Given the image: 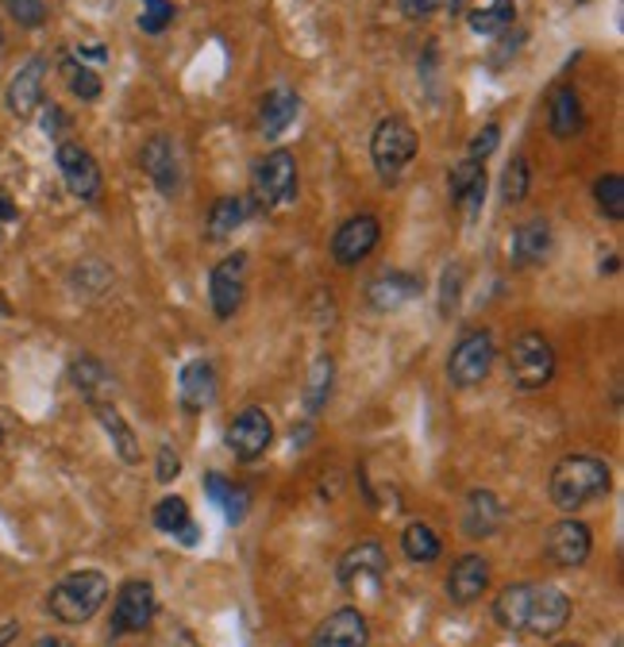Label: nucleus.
I'll return each mask as SVG.
<instances>
[{
  "label": "nucleus",
  "mask_w": 624,
  "mask_h": 647,
  "mask_svg": "<svg viewBox=\"0 0 624 647\" xmlns=\"http://www.w3.org/2000/svg\"><path fill=\"white\" fill-rule=\"evenodd\" d=\"M493 617L505 633H524L551 640L566 628L571 620V597L551 582H516V586L501 589L493 602Z\"/></svg>",
  "instance_id": "1"
},
{
  "label": "nucleus",
  "mask_w": 624,
  "mask_h": 647,
  "mask_svg": "<svg viewBox=\"0 0 624 647\" xmlns=\"http://www.w3.org/2000/svg\"><path fill=\"white\" fill-rule=\"evenodd\" d=\"M613 485V471L605 459L597 455H566L555 463V471H551V501H555V509H563V513H574V509L590 505V501L605 497Z\"/></svg>",
  "instance_id": "2"
},
{
  "label": "nucleus",
  "mask_w": 624,
  "mask_h": 647,
  "mask_svg": "<svg viewBox=\"0 0 624 647\" xmlns=\"http://www.w3.org/2000/svg\"><path fill=\"white\" fill-rule=\"evenodd\" d=\"M109 602V578L101 571H74L47 594V613L59 625H85Z\"/></svg>",
  "instance_id": "3"
},
{
  "label": "nucleus",
  "mask_w": 624,
  "mask_h": 647,
  "mask_svg": "<svg viewBox=\"0 0 624 647\" xmlns=\"http://www.w3.org/2000/svg\"><path fill=\"white\" fill-rule=\"evenodd\" d=\"M250 197L263 213H278L297 201V158L289 151H270L255 162L250 174Z\"/></svg>",
  "instance_id": "4"
},
{
  "label": "nucleus",
  "mask_w": 624,
  "mask_h": 647,
  "mask_svg": "<svg viewBox=\"0 0 624 647\" xmlns=\"http://www.w3.org/2000/svg\"><path fill=\"white\" fill-rule=\"evenodd\" d=\"M417 132H412L409 120L401 116H386L382 124L370 135V158H375V170L382 182H397V177L409 170V162L417 158Z\"/></svg>",
  "instance_id": "5"
},
{
  "label": "nucleus",
  "mask_w": 624,
  "mask_h": 647,
  "mask_svg": "<svg viewBox=\"0 0 624 647\" xmlns=\"http://www.w3.org/2000/svg\"><path fill=\"white\" fill-rule=\"evenodd\" d=\"M509 378L516 390L536 393L555 378V347L548 343L540 331H524L509 347Z\"/></svg>",
  "instance_id": "6"
},
{
  "label": "nucleus",
  "mask_w": 624,
  "mask_h": 647,
  "mask_svg": "<svg viewBox=\"0 0 624 647\" xmlns=\"http://www.w3.org/2000/svg\"><path fill=\"white\" fill-rule=\"evenodd\" d=\"M386 571H390V559H386V547L378 544V540H359L355 547H347L344 559L336 566L339 586L355 597L375 594V589L382 586Z\"/></svg>",
  "instance_id": "7"
},
{
  "label": "nucleus",
  "mask_w": 624,
  "mask_h": 647,
  "mask_svg": "<svg viewBox=\"0 0 624 647\" xmlns=\"http://www.w3.org/2000/svg\"><path fill=\"white\" fill-rule=\"evenodd\" d=\"M493 336L490 331H467L456 347H451V359H448V378L451 386L459 390H474L490 378L493 370Z\"/></svg>",
  "instance_id": "8"
},
{
  "label": "nucleus",
  "mask_w": 624,
  "mask_h": 647,
  "mask_svg": "<svg viewBox=\"0 0 624 647\" xmlns=\"http://www.w3.org/2000/svg\"><path fill=\"white\" fill-rule=\"evenodd\" d=\"M158 613V597L155 586L143 578H132L120 586L116 602H112V636H135L147 633L151 620Z\"/></svg>",
  "instance_id": "9"
},
{
  "label": "nucleus",
  "mask_w": 624,
  "mask_h": 647,
  "mask_svg": "<svg viewBox=\"0 0 624 647\" xmlns=\"http://www.w3.org/2000/svg\"><path fill=\"white\" fill-rule=\"evenodd\" d=\"M224 443H228V451L239 463L263 459L274 443V424H270V417H266V409H258V404L243 409L228 424V432H224Z\"/></svg>",
  "instance_id": "10"
},
{
  "label": "nucleus",
  "mask_w": 624,
  "mask_h": 647,
  "mask_svg": "<svg viewBox=\"0 0 624 647\" xmlns=\"http://www.w3.org/2000/svg\"><path fill=\"white\" fill-rule=\"evenodd\" d=\"M243 294H247V255H228L224 263L213 266L208 274V301H213V312L221 320H232L243 305Z\"/></svg>",
  "instance_id": "11"
},
{
  "label": "nucleus",
  "mask_w": 624,
  "mask_h": 647,
  "mask_svg": "<svg viewBox=\"0 0 624 647\" xmlns=\"http://www.w3.org/2000/svg\"><path fill=\"white\" fill-rule=\"evenodd\" d=\"M590 552H594V532H590L582 521H574V516H566V521H559L548 528L544 555L559 566V571H574V566H582L590 559Z\"/></svg>",
  "instance_id": "12"
},
{
  "label": "nucleus",
  "mask_w": 624,
  "mask_h": 647,
  "mask_svg": "<svg viewBox=\"0 0 624 647\" xmlns=\"http://www.w3.org/2000/svg\"><path fill=\"white\" fill-rule=\"evenodd\" d=\"M59 170H62V182H67V189L74 193L78 201H101V166H96V158L89 155L81 143H70L62 140L59 143Z\"/></svg>",
  "instance_id": "13"
},
{
  "label": "nucleus",
  "mask_w": 624,
  "mask_h": 647,
  "mask_svg": "<svg viewBox=\"0 0 624 647\" xmlns=\"http://www.w3.org/2000/svg\"><path fill=\"white\" fill-rule=\"evenodd\" d=\"M378 239H382L378 216L359 213V216H351V220L339 224V232L331 236V258H336L339 266H355L378 247Z\"/></svg>",
  "instance_id": "14"
},
{
  "label": "nucleus",
  "mask_w": 624,
  "mask_h": 647,
  "mask_svg": "<svg viewBox=\"0 0 624 647\" xmlns=\"http://www.w3.org/2000/svg\"><path fill=\"white\" fill-rule=\"evenodd\" d=\"M143 170H147V177L158 185L162 197H174L177 189H182V151H177V143L170 140V135H155V140L143 143Z\"/></svg>",
  "instance_id": "15"
},
{
  "label": "nucleus",
  "mask_w": 624,
  "mask_h": 647,
  "mask_svg": "<svg viewBox=\"0 0 624 647\" xmlns=\"http://www.w3.org/2000/svg\"><path fill=\"white\" fill-rule=\"evenodd\" d=\"M43 81H47V59H28L16 70V78L8 81V93H4L16 120L35 116V109L43 104Z\"/></svg>",
  "instance_id": "16"
},
{
  "label": "nucleus",
  "mask_w": 624,
  "mask_h": 647,
  "mask_svg": "<svg viewBox=\"0 0 624 647\" xmlns=\"http://www.w3.org/2000/svg\"><path fill=\"white\" fill-rule=\"evenodd\" d=\"M370 625L359 609H336L316 625L309 647H367Z\"/></svg>",
  "instance_id": "17"
},
{
  "label": "nucleus",
  "mask_w": 624,
  "mask_h": 647,
  "mask_svg": "<svg viewBox=\"0 0 624 647\" xmlns=\"http://www.w3.org/2000/svg\"><path fill=\"white\" fill-rule=\"evenodd\" d=\"M505 524V505L498 493L490 490H470L463 501V532L470 540H485Z\"/></svg>",
  "instance_id": "18"
},
{
  "label": "nucleus",
  "mask_w": 624,
  "mask_h": 647,
  "mask_svg": "<svg viewBox=\"0 0 624 647\" xmlns=\"http://www.w3.org/2000/svg\"><path fill=\"white\" fill-rule=\"evenodd\" d=\"M417 294H420V278L417 274H405V270H390L367 286V301L375 305L378 312L405 309L409 301H417Z\"/></svg>",
  "instance_id": "19"
},
{
  "label": "nucleus",
  "mask_w": 624,
  "mask_h": 647,
  "mask_svg": "<svg viewBox=\"0 0 624 647\" xmlns=\"http://www.w3.org/2000/svg\"><path fill=\"white\" fill-rule=\"evenodd\" d=\"M485 586H490V563H485L482 555H463V559L451 566V574H448V597L456 605L478 602V597L485 594Z\"/></svg>",
  "instance_id": "20"
},
{
  "label": "nucleus",
  "mask_w": 624,
  "mask_h": 647,
  "mask_svg": "<svg viewBox=\"0 0 624 647\" xmlns=\"http://www.w3.org/2000/svg\"><path fill=\"white\" fill-rule=\"evenodd\" d=\"M70 382H74V390L89 404H109L112 393H116V378H112L109 370H104V362L93 359V355H78L74 367H70Z\"/></svg>",
  "instance_id": "21"
},
{
  "label": "nucleus",
  "mask_w": 624,
  "mask_h": 647,
  "mask_svg": "<svg viewBox=\"0 0 624 647\" xmlns=\"http://www.w3.org/2000/svg\"><path fill=\"white\" fill-rule=\"evenodd\" d=\"M185 412H205L216 401V367L208 359H193L182 370V386H177Z\"/></svg>",
  "instance_id": "22"
},
{
  "label": "nucleus",
  "mask_w": 624,
  "mask_h": 647,
  "mask_svg": "<svg viewBox=\"0 0 624 647\" xmlns=\"http://www.w3.org/2000/svg\"><path fill=\"white\" fill-rule=\"evenodd\" d=\"M548 255H551V224L544 216L521 224V228L513 232V239H509V258H513L516 266H536V263H544Z\"/></svg>",
  "instance_id": "23"
},
{
  "label": "nucleus",
  "mask_w": 624,
  "mask_h": 647,
  "mask_svg": "<svg viewBox=\"0 0 624 647\" xmlns=\"http://www.w3.org/2000/svg\"><path fill=\"white\" fill-rule=\"evenodd\" d=\"M448 189H451V201H456L459 208H467V213H478L485 201V166L474 158L459 162L456 170H451L448 177Z\"/></svg>",
  "instance_id": "24"
},
{
  "label": "nucleus",
  "mask_w": 624,
  "mask_h": 647,
  "mask_svg": "<svg viewBox=\"0 0 624 647\" xmlns=\"http://www.w3.org/2000/svg\"><path fill=\"white\" fill-rule=\"evenodd\" d=\"M548 124L555 140H571L582 132V101L571 85H555L548 101Z\"/></svg>",
  "instance_id": "25"
},
{
  "label": "nucleus",
  "mask_w": 624,
  "mask_h": 647,
  "mask_svg": "<svg viewBox=\"0 0 624 647\" xmlns=\"http://www.w3.org/2000/svg\"><path fill=\"white\" fill-rule=\"evenodd\" d=\"M155 528L166 532V536H174L177 544L193 547L201 536V528L193 524V513L190 505H185V497H162L155 505Z\"/></svg>",
  "instance_id": "26"
},
{
  "label": "nucleus",
  "mask_w": 624,
  "mask_h": 647,
  "mask_svg": "<svg viewBox=\"0 0 624 647\" xmlns=\"http://www.w3.org/2000/svg\"><path fill=\"white\" fill-rule=\"evenodd\" d=\"M297 112H301V96L289 93V89H270V93L263 96V132H266V140H278V135L297 120Z\"/></svg>",
  "instance_id": "27"
},
{
  "label": "nucleus",
  "mask_w": 624,
  "mask_h": 647,
  "mask_svg": "<svg viewBox=\"0 0 624 647\" xmlns=\"http://www.w3.org/2000/svg\"><path fill=\"white\" fill-rule=\"evenodd\" d=\"M93 412H96V420H101V428L109 432V440H112V448H116V455L124 459L127 466H135L143 459V451H140V440H135V432L124 424V417H120L112 404H93Z\"/></svg>",
  "instance_id": "28"
},
{
  "label": "nucleus",
  "mask_w": 624,
  "mask_h": 647,
  "mask_svg": "<svg viewBox=\"0 0 624 647\" xmlns=\"http://www.w3.org/2000/svg\"><path fill=\"white\" fill-rule=\"evenodd\" d=\"M401 552H405V559L409 563H436L440 559V552H443V540H440V532H436L432 524L412 521L409 528L401 532Z\"/></svg>",
  "instance_id": "29"
},
{
  "label": "nucleus",
  "mask_w": 624,
  "mask_h": 647,
  "mask_svg": "<svg viewBox=\"0 0 624 647\" xmlns=\"http://www.w3.org/2000/svg\"><path fill=\"white\" fill-rule=\"evenodd\" d=\"M205 493L224 509L228 524H243V516H247V509H250V493L243 490V485H232L228 479H224V474H208Z\"/></svg>",
  "instance_id": "30"
},
{
  "label": "nucleus",
  "mask_w": 624,
  "mask_h": 647,
  "mask_svg": "<svg viewBox=\"0 0 624 647\" xmlns=\"http://www.w3.org/2000/svg\"><path fill=\"white\" fill-rule=\"evenodd\" d=\"M243 220H247V201L243 197H221L213 208H208V239L213 243L228 239Z\"/></svg>",
  "instance_id": "31"
},
{
  "label": "nucleus",
  "mask_w": 624,
  "mask_h": 647,
  "mask_svg": "<svg viewBox=\"0 0 624 647\" xmlns=\"http://www.w3.org/2000/svg\"><path fill=\"white\" fill-rule=\"evenodd\" d=\"M331 378H336V362H331V355H316V362L309 370V386H305V409H309L313 417L331 398Z\"/></svg>",
  "instance_id": "32"
},
{
  "label": "nucleus",
  "mask_w": 624,
  "mask_h": 647,
  "mask_svg": "<svg viewBox=\"0 0 624 647\" xmlns=\"http://www.w3.org/2000/svg\"><path fill=\"white\" fill-rule=\"evenodd\" d=\"M513 20H516V0H493L490 8H474V12L467 16L470 31H478V35H498V31H505Z\"/></svg>",
  "instance_id": "33"
},
{
  "label": "nucleus",
  "mask_w": 624,
  "mask_h": 647,
  "mask_svg": "<svg viewBox=\"0 0 624 647\" xmlns=\"http://www.w3.org/2000/svg\"><path fill=\"white\" fill-rule=\"evenodd\" d=\"M594 197H597V208H602V216H610V220H624V177L621 174L597 177Z\"/></svg>",
  "instance_id": "34"
},
{
  "label": "nucleus",
  "mask_w": 624,
  "mask_h": 647,
  "mask_svg": "<svg viewBox=\"0 0 624 647\" xmlns=\"http://www.w3.org/2000/svg\"><path fill=\"white\" fill-rule=\"evenodd\" d=\"M62 74H67L70 93L81 96V101H96V96H101V78H96L89 66H81V62L67 59V62H62Z\"/></svg>",
  "instance_id": "35"
},
{
  "label": "nucleus",
  "mask_w": 624,
  "mask_h": 647,
  "mask_svg": "<svg viewBox=\"0 0 624 647\" xmlns=\"http://www.w3.org/2000/svg\"><path fill=\"white\" fill-rule=\"evenodd\" d=\"M529 182H532L529 158H513L505 170V177H501V197H505L509 205H521V201L529 197Z\"/></svg>",
  "instance_id": "36"
},
{
  "label": "nucleus",
  "mask_w": 624,
  "mask_h": 647,
  "mask_svg": "<svg viewBox=\"0 0 624 647\" xmlns=\"http://www.w3.org/2000/svg\"><path fill=\"white\" fill-rule=\"evenodd\" d=\"M140 4H143L140 28L147 31V35H158V31H166L170 23H174V4H170V0H140Z\"/></svg>",
  "instance_id": "37"
},
{
  "label": "nucleus",
  "mask_w": 624,
  "mask_h": 647,
  "mask_svg": "<svg viewBox=\"0 0 624 647\" xmlns=\"http://www.w3.org/2000/svg\"><path fill=\"white\" fill-rule=\"evenodd\" d=\"M8 16H12L20 28H43L47 23V4L43 0H4Z\"/></svg>",
  "instance_id": "38"
},
{
  "label": "nucleus",
  "mask_w": 624,
  "mask_h": 647,
  "mask_svg": "<svg viewBox=\"0 0 624 647\" xmlns=\"http://www.w3.org/2000/svg\"><path fill=\"white\" fill-rule=\"evenodd\" d=\"M498 143H501V127L498 124H485L482 132L474 135V143H470V158L474 162H485L498 151Z\"/></svg>",
  "instance_id": "39"
},
{
  "label": "nucleus",
  "mask_w": 624,
  "mask_h": 647,
  "mask_svg": "<svg viewBox=\"0 0 624 647\" xmlns=\"http://www.w3.org/2000/svg\"><path fill=\"white\" fill-rule=\"evenodd\" d=\"M177 474H182V455H177L170 443H162V448H158V463H155V479L162 485H170L177 479Z\"/></svg>",
  "instance_id": "40"
},
{
  "label": "nucleus",
  "mask_w": 624,
  "mask_h": 647,
  "mask_svg": "<svg viewBox=\"0 0 624 647\" xmlns=\"http://www.w3.org/2000/svg\"><path fill=\"white\" fill-rule=\"evenodd\" d=\"M70 127V120L62 116L59 104H43V132L51 135V140H62V132Z\"/></svg>",
  "instance_id": "41"
},
{
  "label": "nucleus",
  "mask_w": 624,
  "mask_h": 647,
  "mask_svg": "<svg viewBox=\"0 0 624 647\" xmlns=\"http://www.w3.org/2000/svg\"><path fill=\"white\" fill-rule=\"evenodd\" d=\"M401 8L412 20H424V16H432L436 8H440V0H401Z\"/></svg>",
  "instance_id": "42"
},
{
  "label": "nucleus",
  "mask_w": 624,
  "mask_h": 647,
  "mask_svg": "<svg viewBox=\"0 0 624 647\" xmlns=\"http://www.w3.org/2000/svg\"><path fill=\"white\" fill-rule=\"evenodd\" d=\"M16 220V205H12V197H8V193H0V228H4V224H12Z\"/></svg>",
  "instance_id": "43"
},
{
  "label": "nucleus",
  "mask_w": 624,
  "mask_h": 647,
  "mask_svg": "<svg viewBox=\"0 0 624 647\" xmlns=\"http://www.w3.org/2000/svg\"><path fill=\"white\" fill-rule=\"evenodd\" d=\"M31 647H74L70 640H62V636H43V640H35Z\"/></svg>",
  "instance_id": "44"
},
{
  "label": "nucleus",
  "mask_w": 624,
  "mask_h": 647,
  "mask_svg": "<svg viewBox=\"0 0 624 647\" xmlns=\"http://www.w3.org/2000/svg\"><path fill=\"white\" fill-rule=\"evenodd\" d=\"M597 270H602V274H613V270H617V255H610V258L602 255V266H597Z\"/></svg>",
  "instance_id": "45"
},
{
  "label": "nucleus",
  "mask_w": 624,
  "mask_h": 647,
  "mask_svg": "<svg viewBox=\"0 0 624 647\" xmlns=\"http://www.w3.org/2000/svg\"><path fill=\"white\" fill-rule=\"evenodd\" d=\"M12 636H16V625H4V628H0V647L12 640Z\"/></svg>",
  "instance_id": "46"
},
{
  "label": "nucleus",
  "mask_w": 624,
  "mask_h": 647,
  "mask_svg": "<svg viewBox=\"0 0 624 647\" xmlns=\"http://www.w3.org/2000/svg\"><path fill=\"white\" fill-rule=\"evenodd\" d=\"M440 4H448L451 12H463V8H467V0H440Z\"/></svg>",
  "instance_id": "47"
},
{
  "label": "nucleus",
  "mask_w": 624,
  "mask_h": 647,
  "mask_svg": "<svg viewBox=\"0 0 624 647\" xmlns=\"http://www.w3.org/2000/svg\"><path fill=\"white\" fill-rule=\"evenodd\" d=\"M4 432H8V417L0 412V443H4Z\"/></svg>",
  "instance_id": "48"
},
{
  "label": "nucleus",
  "mask_w": 624,
  "mask_h": 647,
  "mask_svg": "<svg viewBox=\"0 0 624 647\" xmlns=\"http://www.w3.org/2000/svg\"><path fill=\"white\" fill-rule=\"evenodd\" d=\"M613 647H624V640H621V636H617V640H613Z\"/></svg>",
  "instance_id": "49"
},
{
  "label": "nucleus",
  "mask_w": 624,
  "mask_h": 647,
  "mask_svg": "<svg viewBox=\"0 0 624 647\" xmlns=\"http://www.w3.org/2000/svg\"><path fill=\"white\" fill-rule=\"evenodd\" d=\"M555 647H579V644H555Z\"/></svg>",
  "instance_id": "50"
}]
</instances>
